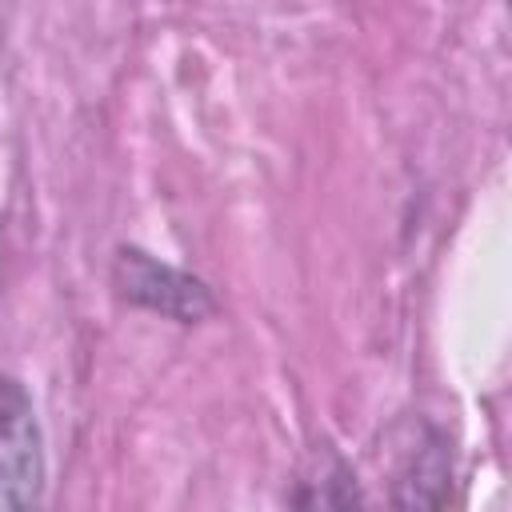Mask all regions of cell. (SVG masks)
<instances>
[{
    "label": "cell",
    "instance_id": "obj_2",
    "mask_svg": "<svg viewBox=\"0 0 512 512\" xmlns=\"http://www.w3.org/2000/svg\"><path fill=\"white\" fill-rule=\"evenodd\" d=\"M112 284L128 304L156 312L164 320H176V324H200L216 312V296L200 276L172 268V264H164L152 252L132 248V244L116 248Z\"/></svg>",
    "mask_w": 512,
    "mask_h": 512
},
{
    "label": "cell",
    "instance_id": "obj_4",
    "mask_svg": "<svg viewBox=\"0 0 512 512\" xmlns=\"http://www.w3.org/2000/svg\"><path fill=\"white\" fill-rule=\"evenodd\" d=\"M292 512H368L348 460L332 444H316L296 476Z\"/></svg>",
    "mask_w": 512,
    "mask_h": 512
},
{
    "label": "cell",
    "instance_id": "obj_3",
    "mask_svg": "<svg viewBox=\"0 0 512 512\" xmlns=\"http://www.w3.org/2000/svg\"><path fill=\"white\" fill-rule=\"evenodd\" d=\"M452 492V448L428 420H412L396 436L392 508L396 512H444Z\"/></svg>",
    "mask_w": 512,
    "mask_h": 512
},
{
    "label": "cell",
    "instance_id": "obj_1",
    "mask_svg": "<svg viewBox=\"0 0 512 512\" xmlns=\"http://www.w3.org/2000/svg\"><path fill=\"white\" fill-rule=\"evenodd\" d=\"M44 504V432L28 388L0 376V512H40Z\"/></svg>",
    "mask_w": 512,
    "mask_h": 512
}]
</instances>
